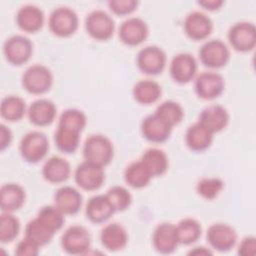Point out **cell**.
<instances>
[{
    "label": "cell",
    "instance_id": "obj_14",
    "mask_svg": "<svg viewBox=\"0 0 256 256\" xmlns=\"http://www.w3.org/2000/svg\"><path fill=\"white\" fill-rule=\"evenodd\" d=\"M119 38L128 46H137L143 43L149 34L147 23L139 17H129L119 27Z\"/></svg>",
    "mask_w": 256,
    "mask_h": 256
},
{
    "label": "cell",
    "instance_id": "obj_6",
    "mask_svg": "<svg viewBox=\"0 0 256 256\" xmlns=\"http://www.w3.org/2000/svg\"><path fill=\"white\" fill-rule=\"evenodd\" d=\"M91 245L89 231L81 225L68 227L61 237L62 249L71 255H81L88 252Z\"/></svg>",
    "mask_w": 256,
    "mask_h": 256
},
{
    "label": "cell",
    "instance_id": "obj_28",
    "mask_svg": "<svg viewBox=\"0 0 256 256\" xmlns=\"http://www.w3.org/2000/svg\"><path fill=\"white\" fill-rule=\"evenodd\" d=\"M162 94L161 86L154 80L143 79L136 82L132 89V95L134 99L144 105L155 103L159 100Z\"/></svg>",
    "mask_w": 256,
    "mask_h": 256
},
{
    "label": "cell",
    "instance_id": "obj_3",
    "mask_svg": "<svg viewBox=\"0 0 256 256\" xmlns=\"http://www.w3.org/2000/svg\"><path fill=\"white\" fill-rule=\"evenodd\" d=\"M53 75L48 67L42 64L29 66L22 75V85L31 94H43L50 90Z\"/></svg>",
    "mask_w": 256,
    "mask_h": 256
},
{
    "label": "cell",
    "instance_id": "obj_4",
    "mask_svg": "<svg viewBox=\"0 0 256 256\" xmlns=\"http://www.w3.org/2000/svg\"><path fill=\"white\" fill-rule=\"evenodd\" d=\"M79 19L76 12L66 6L56 7L49 16L48 25L53 34L59 37H68L75 33Z\"/></svg>",
    "mask_w": 256,
    "mask_h": 256
},
{
    "label": "cell",
    "instance_id": "obj_1",
    "mask_svg": "<svg viewBox=\"0 0 256 256\" xmlns=\"http://www.w3.org/2000/svg\"><path fill=\"white\" fill-rule=\"evenodd\" d=\"M83 157L85 161L105 167L112 160L113 144L104 135H90L83 144Z\"/></svg>",
    "mask_w": 256,
    "mask_h": 256
},
{
    "label": "cell",
    "instance_id": "obj_26",
    "mask_svg": "<svg viewBox=\"0 0 256 256\" xmlns=\"http://www.w3.org/2000/svg\"><path fill=\"white\" fill-rule=\"evenodd\" d=\"M213 141V133L199 121L190 125L185 133L186 145L196 152H201L210 147Z\"/></svg>",
    "mask_w": 256,
    "mask_h": 256
},
{
    "label": "cell",
    "instance_id": "obj_18",
    "mask_svg": "<svg viewBox=\"0 0 256 256\" xmlns=\"http://www.w3.org/2000/svg\"><path fill=\"white\" fill-rule=\"evenodd\" d=\"M172 126L165 122L155 112L146 116L141 122V132L150 142L162 143L166 141L172 131Z\"/></svg>",
    "mask_w": 256,
    "mask_h": 256
},
{
    "label": "cell",
    "instance_id": "obj_22",
    "mask_svg": "<svg viewBox=\"0 0 256 256\" xmlns=\"http://www.w3.org/2000/svg\"><path fill=\"white\" fill-rule=\"evenodd\" d=\"M54 205L64 214H76L82 205V195L72 186H62L54 194Z\"/></svg>",
    "mask_w": 256,
    "mask_h": 256
},
{
    "label": "cell",
    "instance_id": "obj_33",
    "mask_svg": "<svg viewBox=\"0 0 256 256\" xmlns=\"http://www.w3.org/2000/svg\"><path fill=\"white\" fill-rule=\"evenodd\" d=\"M179 244L190 245L196 242L202 233L200 223L194 218H184L176 225Z\"/></svg>",
    "mask_w": 256,
    "mask_h": 256
},
{
    "label": "cell",
    "instance_id": "obj_5",
    "mask_svg": "<svg viewBox=\"0 0 256 256\" xmlns=\"http://www.w3.org/2000/svg\"><path fill=\"white\" fill-rule=\"evenodd\" d=\"M87 33L94 39L105 41L113 36L115 23L113 18L104 10H93L85 19Z\"/></svg>",
    "mask_w": 256,
    "mask_h": 256
},
{
    "label": "cell",
    "instance_id": "obj_16",
    "mask_svg": "<svg viewBox=\"0 0 256 256\" xmlns=\"http://www.w3.org/2000/svg\"><path fill=\"white\" fill-rule=\"evenodd\" d=\"M152 243L155 250L161 254L173 253L179 245L176 225L169 222L158 224L152 235Z\"/></svg>",
    "mask_w": 256,
    "mask_h": 256
},
{
    "label": "cell",
    "instance_id": "obj_27",
    "mask_svg": "<svg viewBox=\"0 0 256 256\" xmlns=\"http://www.w3.org/2000/svg\"><path fill=\"white\" fill-rule=\"evenodd\" d=\"M71 173L70 163L60 157L52 156L45 161L42 167V176L45 180L51 183H62L65 182Z\"/></svg>",
    "mask_w": 256,
    "mask_h": 256
},
{
    "label": "cell",
    "instance_id": "obj_20",
    "mask_svg": "<svg viewBox=\"0 0 256 256\" xmlns=\"http://www.w3.org/2000/svg\"><path fill=\"white\" fill-rule=\"evenodd\" d=\"M116 212L106 194H99L91 197L85 208L87 218L93 223H103Z\"/></svg>",
    "mask_w": 256,
    "mask_h": 256
},
{
    "label": "cell",
    "instance_id": "obj_29",
    "mask_svg": "<svg viewBox=\"0 0 256 256\" xmlns=\"http://www.w3.org/2000/svg\"><path fill=\"white\" fill-rule=\"evenodd\" d=\"M140 160L153 177L163 175L169 166L167 154L159 148H149L145 150Z\"/></svg>",
    "mask_w": 256,
    "mask_h": 256
},
{
    "label": "cell",
    "instance_id": "obj_43",
    "mask_svg": "<svg viewBox=\"0 0 256 256\" xmlns=\"http://www.w3.org/2000/svg\"><path fill=\"white\" fill-rule=\"evenodd\" d=\"M256 251V238L247 236L242 239L238 246V254L242 256H254Z\"/></svg>",
    "mask_w": 256,
    "mask_h": 256
},
{
    "label": "cell",
    "instance_id": "obj_32",
    "mask_svg": "<svg viewBox=\"0 0 256 256\" xmlns=\"http://www.w3.org/2000/svg\"><path fill=\"white\" fill-rule=\"evenodd\" d=\"M54 235L55 232H53L37 217L30 220L25 226V237L32 240L40 247L50 243Z\"/></svg>",
    "mask_w": 256,
    "mask_h": 256
},
{
    "label": "cell",
    "instance_id": "obj_39",
    "mask_svg": "<svg viewBox=\"0 0 256 256\" xmlns=\"http://www.w3.org/2000/svg\"><path fill=\"white\" fill-rule=\"evenodd\" d=\"M224 187L223 181L218 177L201 178L196 185L197 193L206 200L215 199Z\"/></svg>",
    "mask_w": 256,
    "mask_h": 256
},
{
    "label": "cell",
    "instance_id": "obj_19",
    "mask_svg": "<svg viewBox=\"0 0 256 256\" xmlns=\"http://www.w3.org/2000/svg\"><path fill=\"white\" fill-rule=\"evenodd\" d=\"M16 23L18 27L29 33L40 30L44 23V13L36 5L26 4L19 8L16 14Z\"/></svg>",
    "mask_w": 256,
    "mask_h": 256
},
{
    "label": "cell",
    "instance_id": "obj_23",
    "mask_svg": "<svg viewBox=\"0 0 256 256\" xmlns=\"http://www.w3.org/2000/svg\"><path fill=\"white\" fill-rule=\"evenodd\" d=\"M100 241L105 249L115 252L122 250L126 246L128 242V234L121 224L113 222L107 224L101 230Z\"/></svg>",
    "mask_w": 256,
    "mask_h": 256
},
{
    "label": "cell",
    "instance_id": "obj_31",
    "mask_svg": "<svg viewBox=\"0 0 256 256\" xmlns=\"http://www.w3.org/2000/svg\"><path fill=\"white\" fill-rule=\"evenodd\" d=\"M26 112L25 101L16 95H9L2 99L0 104V114L7 121L14 122L20 120Z\"/></svg>",
    "mask_w": 256,
    "mask_h": 256
},
{
    "label": "cell",
    "instance_id": "obj_12",
    "mask_svg": "<svg viewBox=\"0 0 256 256\" xmlns=\"http://www.w3.org/2000/svg\"><path fill=\"white\" fill-rule=\"evenodd\" d=\"M74 179L80 188L88 191L96 190L104 182V167L84 160L76 167Z\"/></svg>",
    "mask_w": 256,
    "mask_h": 256
},
{
    "label": "cell",
    "instance_id": "obj_44",
    "mask_svg": "<svg viewBox=\"0 0 256 256\" xmlns=\"http://www.w3.org/2000/svg\"><path fill=\"white\" fill-rule=\"evenodd\" d=\"M12 141V132L4 124H0V150H5Z\"/></svg>",
    "mask_w": 256,
    "mask_h": 256
},
{
    "label": "cell",
    "instance_id": "obj_35",
    "mask_svg": "<svg viewBox=\"0 0 256 256\" xmlns=\"http://www.w3.org/2000/svg\"><path fill=\"white\" fill-rule=\"evenodd\" d=\"M87 118L83 111L76 108H69L64 110L58 120V126L74 130L77 132H82L86 126Z\"/></svg>",
    "mask_w": 256,
    "mask_h": 256
},
{
    "label": "cell",
    "instance_id": "obj_8",
    "mask_svg": "<svg viewBox=\"0 0 256 256\" xmlns=\"http://www.w3.org/2000/svg\"><path fill=\"white\" fill-rule=\"evenodd\" d=\"M33 45L29 38L23 35H13L3 44V53L6 60L12 65H22L32 56Z\"/></svg>",
    "mask_w": 256,
    "mask_h": 256
},
{
    "label": "cell",
    "instance_id": "obj_24",
    "mask_svg": "<svg viewBox=\"0 0 256 256\" xmlns=\"http://www.w3.org/2000/svg\"><path fill=\"white\" fill-rule=\"evenodd\" d=\"M26 194L24 188L17 183H6L0 189V207L2 212H14L22 207Z\"/></svg>",
    "mask_w": 256,
    "mask_h": 256
},
{
    "label": "cell",
    "instance_id": "obj_25",
    "mask_svg": "<svg viewBox=\"0 0 256 256\" xmlns=\"http://www.w3.org/2000/svg\"><path fill=\"white\" fill-rule=\"evenodd\" d=\"M27 113L32 124L40 127L47 126L56 116V106L48 99H38L30 104Z\"/></svg>",
    "mask_w": 256,
    "mask_h": 256
},
{
    "label": "cell",
    "instance_id": "obj_11",
    "mask_svg": "<svg viewBox=\"0 0 256 256\" xmlns=\"http://www.w3.org/2000/svg\"><path fill=\"white\" fill-rule=\"evenodd\" d=\"M206 237L209 245L219 252L231 250L237 241L235 229L226 223H214L210 225L207 229Z\"/></svg>",
    "mask_w": 256,
    "mask_h": 256
},
{
    "label": "cell",
    "instance_id": "obj_36",
    "mask_svg": "<svg viewBox=\"0 0 256 256\" xmlns=\"http://www.w3.org/2000/svg\"><path fill=\"white\" fill-rule=\"evenodd\" d=\"M155 113L172 127L179 124L184 116L182 106L173 100H166L162 102L156 108Z\"/></svg>",
    "mask_w": 256,
    "mask_h": 256
},
{
    "label": "cell",
    "instance_id": "obj_9",
    "mask_svg": "<svg viewBox=\"0 0 256 256\" xmlns=\"http://www.w3.org/2000/svg\"><path fill=\"white\" fill-rule=\"evenodd\" d=\"M227 37L234 50L248 52L255 47L256 28L251 22H237L230 27Z\"/></svg>",
    "mask_w": 256,
    "mask_h": 256
},
{
    "label": "cell",
    "instance_id": "obj_17",
    "mask_svg": "<svg viewBox=\"0 0 256 256\" xmlns=\"http://www.w3.org/2000/svg\"><path fill=\"white\" fill-rule=\"evenodd\" d=\"M184 31L195 41L206 39L212 32L213 22L208 15L201 11H192L184 19Z\"/></svg>",
    "mask_w": 256,
    "mask_h": 256
},
{
    "label": "cell",
    "instance_id": "obj_7",
    "mask_svg": "<svg viewBox=\"0 0 256 256\" xmlns=\"http://www.w3.org/2000/svg\"><path fill=\"white\" fill-rule=\"evenodd\" d=\"M201 63L211 69L225 66L230 59V51L227 45L220 39L206 41L199 50Z\"/></svg>",
    "mask_w": 256,
    "mask_h": 256
},
{
    "label": "cell",
    "instance_id": "obj_42",
    "mask_svg": "<svg viewBox=\"0 0 256 256\" xmlns=\"http://www.w3.org/2000/svg\"><path fill=\"white\" fill-rule=\"evenodd\" d=\"M40 246L32 240L24 237L18 242L15 248V254L18 256H36L39 253Z\"/></svg>",
    "mask_w": 256,
    "mask_h": 256
},
{
    "label": "cell",
    "instance_id": "obj_30",
    "mask_svg": "<svg viewBox=\"0 0 256 256\" xmlns=\"http://www.w3.org/2000/svg\"><path fill=\"white\" fill-rule=\"evenodd\" d=\"M153 176L141 160L131 162L124 171L125 182L132 188L140 189L149 184Z\"/></svg>",
    "mask_w": 256,
    "mask_h": 256
},
{
    "label": "cell",
    "instance_id": "obj_45",
    "mask_svg": "<svg viewBox=\"0 0 256 256\" xmlns=\"http://www.w3.org/2000/svg\"><path fill=\"white\" fill-rule=\"evenodd\" d=\"M197 3L204 9L212 11V10L219 9L224 2L222 0H201V1H198Z\"/></svg>",
    "mask_w": 256,
    "mask_h": 256
},
{
    "label": "cell",
    "instance_id": "obj_41",
    "mask_svg": "<svg viewBox=\"0 0 256 256\" xmlns=\"http://www.w3.org/2000/svg\"><path fill=\"white\" fill-rule=\"evenodd\" d=\"M110 10L117 15L131 14L138 6L136 0H110L108 1Z\"/></svg>",
    "mask_w": 256,
    "mask_h": 256
},
{
    "label": "cell",
    "instance_id": "obj_40",
    "mask_svg": "<svg viewBox=\"0 0 256 256\" xmlns=\"http://www.w3.org/2000/svg\"><path fill=\"white\" fill-rule=\"evenodd\" d=\"M106 196L112 203L116 212L126 210L132 202V195L123 186H113L108 189Z\"/></svg>",
    "mask_w": 256,
    "mask_h": 256
},
{
    "label": "cell",
    "instance_id": "obj_13",
    "mask_svg": "<svg viewBox=\"0 0 256 256\" xmlns=\"http://www.w3.org/2000/svg\"><path fill=\"white\" fill-rule=\"evenodd\" d=\"M225 82L221 74L213 71L200 73L194 82L196 94L204 100H212L220 96L224 90Z\"/></svg>",
    "mask_w": 256,
    "mask_h": 256
},
{
    "label": "cell",
    "instance_id": "obj_10",
    "mask_svg": "<svg viewBox=\"0 0 256 256\" xmlns=\"http://www.w3.org/2000/svg\"><path fill=\"white\" fill-rule=\"evenodd\" d=\"M166 53L155 45H149L142 48L137 55V66L145 74L158 75L166 66Z\"/></svg>",
    "mask_w": 256,
    "mask_h": 256
},
{
    "label": "cell",
    "instance_id": "obj_37",
    "mask_svg": "<svg viewBox=\"0 0 256 256\" xmlns=\"http://www.w3.org/2000/svg\"><path fill=\"white\" fill-rule=\"evenodd\" d=\"M19 219L10 212H2L0 217V241L2 243L12 242L19 234Z\"/></svg>",
    "mask_w": 256,
    "mask_h": 256
},
{
    "label": "cell",
    "instance_id": "obj_38",
    "mask_svg": "<svg viewBox=\"0 0 256 256\" xmlns=\"http://www.w3.org/2000/svg\"><path fill=\"white\" fill-rule=\"evenodd\" d=\"M64 215L55 205H46L39 210L36 217L56 233L64 224Z\"/></svg>",
    "mask_w": 256,
    "mask_h": 256
},
{
    "label": "cell",
    "instance_id": "obj_46",
    "mask_svg": "<svg viewBox=\"0 0 256 256\" xmlns=\"http://www.w3.org/2000/svg\"><path fill=\"white\" fill-rule=\"evenodd\" d=\"M188 254L189 255H204L205 256V255H211L212 252L209 249H207L203 246H200V247H194L193 249H191L189 251Z\"/></svg>",
    "mask_w": 256,
    "mask_h": 256
},
{
    "label": "cell",
    "instance_id": "obj_21",
    "mask_svg": "<svg viewBox=\"0 0 256 256\" xmlns=\"http://www.w3.org/2000/svg\"><path fill=\"white\" fill-rule=\"evenodd\" d=\"M198 121L214 134L222 131L228 125L229 113L221 105H209L201 111Z\"/></svg>",
    "mask_w": 256,
    "mask_h": 256
},
{
    "label": "cell",
    "instance_id": "obj_34",
    "mask_svg": "<svg viewBox=\"0 0 256 256\" xmlns=\"http://www.w3.org/2000/svg\"><path fill=\"white\" fill-rule=\"evenodd\" d=\"M54 141L61 152L73 153L79 146L80 132L58 126L54 134Z\"/></svg>",
    "mask_w": 256,
    "mask_h": 256
},
{
    "label": "cell",
    "instance_id": "obj_15",
    "mask_svg": "<svg viewBox=\"0 0 256 256\" xmlns=\"http://www.w3.org/2000/svg\"><path fill=\"white\" fill-rule=\"evenodd\" d=\"M170 75L180 84L190 82L196 75L197 61L193 55L182 52L176 54L170 62Z\"/></svg>",
    "mask_w": 256,
    "mask_h": 256
},
{
    "label": "cell",
    "instance_id": "obj_2",
    "mask_svg": "<svg viewBox=\"0 0 256 256\" xmlns=\"http://www.w3.org/2000/svg\"><path fill=\"white\" fill-rule=\"evenodd\" d=\"M49 149L47 136L37 130L26 133L19 145V151L22 158L29 163H37L42 160Z\"/></svg>",
    "mask_w": 256,
    "mask_h": 256
}]
</instances>
